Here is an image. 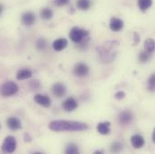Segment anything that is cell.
Masks as SVG:
<instances>
[{
	"mask_svg": "<svg viewBox=\"0 0 155 154\" xmlns=\"http://www.w3.org/2000/svg\"><path fill=\"white\" fill-rule=\"evenodd\" d=\"M153 5V0H138V6L142 11H146Z\"/></svg>",
	"mask_w": 155,
	"mask_h": 154,
	"instance_id": "ffe728a7",
	"label": "cell"
},
{
	"mask_svg": "<svg viewBox=\"0 0 155 154\" xmlns=\"http://www.w3.org/2000/svg\"><path fill=\"white\" fill-rule=\"evenodd\" d=\"M144 51L149 54L155 51V41L153 39L148 38L144 41Z\"/></svg>",
	"mask_w": 155,
	"mask_h": 154,
	"instance_id": "2e32d148",
	"label": "cell"
},
{
	"mask_svg": "<svg viewBox=\"0 0 155 154\" xmlns=\"http://www.w3.org/2000/svg\"><path fill=\"white\" fill-rule=\"evenodd\" d=\"M115 97H116V99H117V100L124 99L125 97V93L123 92V91H119V92H117L116 95H115Z\"/></svg>",
	"mask_w": 155,
	"mask_h": 154,
	"instance_id": "4316f807",
	"label": "cell"
},
{
	"mask_svg": "<svg viewBox=\"0 0 155 154\" xmlns=\"http://www.w3.org/2000/svg\"><path fill=\"white\" fill-rule=\"evenodd\" d=\"M46 45H47L46 41L43 38L39 39L38 41H37V42H36V47L40 51H43L46 48Z\"/></svg>",
	"mask_w": 155,
	"mask_h": 154,
	"instance_id": "cb8c5ba5",
	"label": "cell"
},
{
	"mask_svg": "<svg viewBox=\"0 0 155 154\" xmlns=\"http://www.w3.org/2000/svg\"><path fill=\"white\" fill-rule=\"evenodd\" d=\"M69 1H70V0H54L55 5H56L57 6H63V5H67V4L69 3Z\"/></svg>",
	"mask_w": 155,
	"mask_h": 154,
	"instance_id": "484cf974",
	"label": "cell"
},
{
	"mask_svg": "<svg viewBox=\"0 0 155 154\" xmlns=\"http://www.w3.org/2000/svg\"><path fill=\"white\" fill-rule=\"evenodd\" d=\"M65 153L67 154H77L78 153V148L76 144L74 143H71L67 146L66 150H65Z\"/></svg>",
	"mask_w": 155,
	"mask_h": 154,
	"instance_id": "7402d4cb",
	"label": "cell"
},
{
	"mask_svg": "<svg viewBox=\"0 0 155 154\" xmlns=\"http://www.w3.org/2000/svg\"><path fill=\"white\" fill-rule=\"evenodd\" d=\"M109 27L112 31L114 32H119L123 29L124 27V22L123 20L116 18V17H113L110 20V24H109Z\"/></svg>",
	"mask_w": 155,
	"mask_h": 154,
	"instance_id": "4fadbf2b",
	"label": "cell"
},
{
	"mask_svg": "<svg viewBox=\"0 0 155 154\" xmlns=\"http://www.w3.org/2000/svg\"><path fill=\"white\" fill-rule=\"evenodd\" d=\"M68 45V41L66 39L60 38L57 39L56 41H54L53 42V49L56 51H61L62 50H64Z\"/></svg>",
	"mask_w": 155,
	"mask_h": 154,
	"instance_id": "9a60e30c",
	"label": "cell"
},
{
	"mask_svg": "<svg viewBox=\"0 0 155 154\" xmlns=\"http://www.w3.org/2000/svg\"><path fill=\"white\" fill-rule=\"evenodd\" d=\"M110 122H102V123H99L97 126V132L100 133V134H103V135H107V134H109L110 133Z\"/></svg>",
	"mask_w": 155,
	"mask_h": 154,
	"instance_id": "5bb4252c",
	"label": "cell"
},
{
	"mask_svg": "<svg viewBox=\"0 0 155 154\" xmlns=\"http://www.w3.org/2000/svg\"><path fill=\"white\" fill-rule=\"evenodd\" d=\"M123 147H122V144L118 142H116L112 144V147H111V152H119L120 151H122Z\"/></svg>",
	"mask_w": 155,
	"mask_h": 154,
	"instance_id": "d4e9b609",
	"label": "cell"
},
{
	"mask_svg": "<svg viewBox=\"0 0 155 154\" xmlns=\"http://www.w3.org/2000/svg\"><path fill=\"white\" fill-rule=\"evenodd\" d=\"M119 123L124 124V125H126V124H129L132 120H133V114L128 111V110H125V111H123L120 113L119 115Z\"/></svg>",
	"mask_w": 155,
	"mask_h": 154,
	"instance_id": "30bf717a",
	"label": "cell"
},
{
	"mask_svg": "<svg viewBox=\"0 0 155 154\" xmlns=\"http://www.w3.org/2000/svg\"><path fill=\"white\" fill-rule=\"evenodd\" d=\"M18 92V86L13 81L5 82L0 87V94L2 97H12Z\"/></svg>",
	"mask_w": 155,
	"mask_h": 154,
	"instance_id": "7a4b0ae2",
	"label": "cell"
},
{
	"mask_svg": "<svg viewBox=\"0 0 155 154\" xmlns=\"http://www.w3.org/2000/svg\"><path fill=\"white\" fill-rule=\"evenodd\" d=\"M147 88L151 92H155V74H153L151 77L148 78Z\"/></svg>",
	"mask_w": 155,
	"mask_h": 154,
	"instance_id": "44dd1931",
	"label": "cell"
},
{
	"mask_svg": "<svg viewBox=\"0 0 155 154\" xmlns=\"http://www.w3.org/2000/svg\"><path fill=\"white\" fill-rule=\"evenodd\" d=\"M152 138H153V143H155V129L153 130V137H152Z\"/></svg>",
	"mask_w": 155,
	"mask_h": 154,
	"instance_id": "f1b7e54d",
	"label": "cell"
},
{
	"mask_svg": "<svg viewBox=\"0 0 155 154\" xmlns=\"http://www.w3.org/2000/svg\"><path fill=\"white\" fill-rule=\"evenodd\" d=\"M0 129H1V123H0Z\"/></svg>",
	"mask_w": 155,
	"mask_h": 154,
	"instance_id": "f546056e",
	"label": "cell"
},
{
	"mask_svg": "<svg viewBox=\"0 0 155 154\" xmlns=\"http://www.w3.org/2000/svg\"><path fill=\"white\" fill-rule=\"evenodd\" d=\"M40 15H41V17L42 19H44V20H50V19L52 17L53 13H52V11H51L50 8L45 7V8H42V9L41 10Z\"/></svg>",
	"mask_w": 155,
	"mask_h": 154,
	"instance_id": "d6986e66",
	"label": "cell"
},
{
	"mask_svg": "<svg viewBox=\"0 0 155 154\" xmlns=\"http://www.w3.org/2000/svg\"><path fill=\"white\" fill-rule=\"evenodd\" d=\"M131 143H132V145H133L134 148H135V149H140V148H142V147L144 145V143H145L144 138H143L142 135H140V134L133 135V136L131 137Z\"/></svg>",
	"mask_w": 155,
	"mask_h": 154,
	"instance_id": "7c38bea8",
	"label": "cell"
},
{
	"mask_svg": "<svg viewBox=\"0 0 155 154\" xmlns=\"http://www.w3.org/2000/svg\"><path fill=\"white\" fill-rule=\"evenodd\" d=\"M3 11H4V6H3V5H0V15L3 13Z\"/></svg>",
	"mask_w": 155,
	"mask_h": 154,
	"instance_id": "83f0119b",
	"label": "cell"
},
{
	"mask_svg": "<svg viewBox=\"0 0 155 154\" xmlns=\"http://www.w3.org/2000/svg\"><path fill=\"white\" fill-rule=\"evenodd\" d=\"M35 20H36L35 15L32 12H25L22 15V17H21L22 24L24 25H27V26L33 25L35 24Z\"/></svg>",
	"mask_w": 155,
	"mask_h": 154,
	"instance_id": "8992f818",
	"label": "cell"
},
{
	"mask_svg": "<svg viewBox=\"0 0 155 154\" xmlns=\"http://www.w3.org/2000/svg\"><path fill=\"white\" fill-rule=\"evenodd\" d=\"M6 124H7L8 128L13 131H17L22 128L21 121L16 117H9L6 121Z\"/></svg>",
	"mask_w": 155,
	"mask_h": 154,
	"instance_id": "8fae6325",
	"label": "cell"
},
{
	"mask_svg": "<svg viewBox=\"0 0 155 154\" xmlns=\"http://www.w3.org/2000/svg\"><path fill=\"white\" fill-rule=\"evenodd\" d=\"M149 56H150V54L148 52H146L145 51H142L139 54V61L140 62H143V63L147 62L148 60H149Z\"/></svg>",
	"mask_w": 155,
	"mask_h": 154,
	"instance_id": "603a6c76",
	"label": "cell"
},
{
	"mask_svg": "<svg viewBox=\"0 0 155 154\" xmlns=\"http://www.w3.org/2000/svg\"><path fill=\"white\" fill-rule=\"evenodd\" d=\"M49 127L54 132H81L87 130V123L77 121L67 120H56L50 123Z\"/></svg>",
	"mask_w": 155,
	"mask_h": 154,
	"instance_id": "6da1fadb",
	"label": "cell"
},
{
	"mask_svg": "<svg viewBox=\"0 0 155 154\" xmlns=\"http://www.w3.org/2000/svg\"><path fill=\"white\" fill-rule=\"evenodd\" d=\"M33 76V73L30 70L28 69H23L20 70L17 74H16V78L18 80H23V79H28Z\"/></svg>",
	"mask_w": 155,
	"mask_h": 154,
	"instance_id": "e0dca14e",
	"label": "cell"
},
{
	"mask_svg": "<svg viewBox=\"0 0 155 154\" xmlns=\"http://www.w3.org/2000/svg\"><path fill=\"white\" fill-rule=\"evenodd\" d=\"M62 107L67 112H72L78 107V102L74 97H69L63 102Z\"/></svg>",
	"mask_w": 155,
	"mask_h": 154,
	"instance_id": "52a82bcc",
	"label": "cell"
},
{
	"mask_svg": "<svg viewBox=\"0 0 155 154\" xmlns=\"http://www.w3.org/2000/svg\"><path fill=\"white\" fill-rule=\"evenodd\" d=\"M52 94L57 97H61L66 93V87L61 83H55L51 87Z\"/></svg>",
	"mask_w": 155,
	"mask_h": 154,
	"instance_id": "ba28073f",
	"label": "cell"
},
{
	"mask_svg": "<svg viewBox=\"0 0 155 154\" xmlns=\"http://www.w3.org/2000/svg\"><path fill=\"white\" fill-rule=\"evenodd\" d=\"M87 36H88V32L84 29H81L79 27H73L70 33V38L72 41H74L76 43L81 42Z\"/></svg>",
	"mask_w": 155,
	"mask_h": 154,
	"instance_id": "3957f363",
	"label": "cell"
},
{
	"mask_svg": "<svg viewBox=\"0 0 155 154\" xmlns=\"http://www.w3.org/2000/svg\"><path fill=\"white\" fill-rule=\"evenodd\" d=\"M91 6V0H78L77 7L80 10L86 11Z\"/></svg>",
	"mask_w": 155,
	"mask_h": 154,
	"instance_id": "ac0fdd59",
	"label": "cell"
},
{
	"mask_svg": "<svg viewBox=\"0 0 155 154\" xmlns=\"http://www.w3.org/2000/svg\"><path fill=\"white\" fill-rule=\"evenodd\" d=\"M35 101L43 107H50L51 106V98L45 95H41V94H37L35 97Z\"/></svg>",
	"mask_w": 155,
	"mask_h": 154,
	"instance_id": "9c48e42d",
	"label": "cell"
},
{
	"mask_svg": "<svg viewBox=\"0 0 155 154\" xmlns=\"http://www.w3.org/2000/svg\"><path fill=\"white\" fill-rule=\"evenodd\" d=\"M16 149V140L13 136H7L2 144V151L6 153H12Z\"/></svg>",
	"mask_w": 155,
	"mask_h": 154,
	"instance_id": "277c9868",
	"label": "cell"
},
{
	"mask_svg": "<svg viewBox=\"0 0 155 154\" xmlns=\"http://www.w3.org/2000/svg\"><path fill=\"white\" fill-rule=\"evenodd\" d=\"M73 72L78 77H85V76H87L88 74L89 68H88V66L87 64L80 62V63L76 64V66L74 67Z\"/></svg>",
	"mask_w": 155,
	"mask_h": 154,
	"instance_id": "5b68a950",
	"label": "cell"
}]
</instances>
